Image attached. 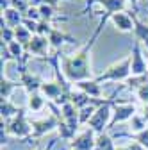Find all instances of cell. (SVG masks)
<instances>
[{"label": "cell", "mask_w": 148, "mask_h": 150, "mask_svg": "<svg viewBox=\"0 0 148 150\" xmlns=\"http://www.w3.org/2000/svg\"><path fill=\"white\" fill-rule=\"evenodd\" d=\"M18 86H20L18 82H13L6 75H2V81H0V97H2V100H11V95Z\"/></svg>", "instance_id": "20"}, {"label": "cell", "mask_w": 148, "mask_h": 150, "mask_svg": "<svg viewBox=\"0 0 148 150\" xmlns=\"http://www.w3.org/2000/svg\"><path fill=\"white\" fill-rule=\"evenodd\" d=\"M2 22H4L7 27L16 29V27H20V25L23 23V14H22L20 11H16V9H13V7H9L7 11L2 13Z\"/></svg>", "instance_id": "16"}, {"label": "cell", "mask_w": 148, "mask_h": 150, "mask_svg": "<svg viewBox=\"0 0 148 150\" xmlns=\"http://www.w3.org/2000/svg\"><path fill=\"white\" fill-rule=\"evenodd\" d=\"M97 132L93 129H86L82 132H79L75 138L70 141V148L71 150H95V145H97Z\"/></svg>", "instance_id": "9"}, {"label": "cell", "mask_w": 148, "mask_h": 150, "mask_svg": "<svg viewBox=\"0 0 148 150\" xmlns=\"http://www.w3.org/2000/svg\"><path fill=\"white\" fill-rule=\"evenodd\" d=\"M54 145H55V139H52L47 146H43V148H36V150H52V146H54Z\"/></svg>", "instance_id": "29"}, {"label": "cell", "mask_w": 148, "mask_h": 150, "mask_svg": "<svg viewBox=\"0 0 148 150\" xmlns=\"http://www.w3.org/2000/svg\"><path fill=\"white\" fill-rule=\"evenodd\" d=\"M132 20H134V36H136V41H139L148 50V23L143 22V20H139L136 13H132Z\"/></svg>", "instance_id": "14"}, {"label": "cell", "mask_w": 148, "mask_h": 150, "mask_svg": "<svg viewBox=\"0 0 148 150\" xmlns=\"http://www.w3.org/2000/svg\"><path fill=\"white\" fill-rule=\"evenodd\" d=\"M0 40H2V45H9V43L16 41V38H14V29L7 27L4 22H2V29H0Z\"/></svg>", "instance_id": "23"}, {"label": "cell", "mask_w": 148, "mask_h": 150, "mask_svg": "<svg viewBox=\"0 0 148 150\" xmlns=\"http://www.w3.org/2000/svg\"><path fill=\"white\" fill-rule=\"evenodd\" d=\"M113 100H105L102 105H98V109L95 111V115L91 116V120L87 122V127L93 129L97 134H102L109 129L111 125V118H113Z\"/></svg>", "instance_id": "3"}, {"label": "cell", "mask_w": 148, "mask_h": 150, "mask_svg": "<svg viewBox=\"0 0 148 150\" xmlns=\"http://www.w3.org/2000/svg\"><path fill=\"white\" fill-rule=\"evenodd\" d=\"M93 4H98L104 11L102 16L105 18H111L113 14L116 13H123L127 9V4H128V0H91Z\"/></svg>", "instance_id": "12"}, {"label": "cell", "mask_w": 148, "mask_h": 150, "mask_svg": "<svg viewBox=\"0 0 148 150\" xmlns=\"http://www.w3.org/2000/svg\"><path fill=\"white\" fill-rule=\"evenodd\" d=\"M113 25L120 30V32H134V20H132V14L130 13H116L109 18Z\"/></svg>", "instance_id": "13"}, {"label": "cell", "mask_w": 148, "mask_h": 150, "mask_svg": "<svg viewBox=\"0 0 148 150\" xmlns=\"http://www.w3.org/2000/svg\"><path fill=\"white\" fill-rule=\"evenodd\" d=\"M2 122H4V120H2ZM4 125H6V130H7L9 136L20 138V139L30 138V136H32V123L27 120V112H25V109H22L13 120L4 122Z\"/></svg>", "instance_id": "4"}, {"label": "cell", "mask_w": 148, "mask_h": 150, "mask_svg": "<svg viewBox=\"0 0 148 150\" xmlns=\"http://www.w3.org/2000/svg\"><path fill=\"white\" fill-rule=\"evenodd\" d=\"M146 63H148V54H146Z\"/></svg>", "instance_id": "30"}, {"label": "cell", "mask_w": 148, "mask_h": 150, "mask_svg": "<svg viewBox=\"0 0 148 150\" xmlns=\"http://www.w3.org/2000/svg\"><path fill=\"white\" fill-rule=\"evenodd\" d=\"M50 50H52V47H50V41H48V36H39V34H34L30 43L25 47V52L29 55H32V57H38V59L48 57Z\"/></svg>", "instance_id": "6"}, {"label": "cell", "mask_w": 148, "mask_h": 150, "mask_svg": "<svg viewBox=\"0 0 148 150\" xmlns=\"http://www.w3.org/2000/svg\"><path fill=\"white\" fill-rule=\"evenodd\" d=\"M39 14H41V20L54 23V20H66V16H59L57 14V7H52V6H39Z\"/></svg>", "instance_id": "19"}, {"label": "cell", "mask_w": 148, "mask_h": 150, "mask_svg": "<svg viewBox=\"0 0 148 150\" xmlns=\"http://www.w3.org/2000/svg\"><path fill=\"white\" fill-rule=\"evenodd\" d=\"M47 105V98L41 91H34V93H29V98H27V107L34 112L41 111L43 107Z\"/></svg>", "instance_id": "17"}, {"label": "cell", "mask_w": 148, "mask_h": 150, "mask_svg": "<svg viewBox=\"0 0 148 150\" xmlns=\"http://www.w3.org/2000/svg\"><path fill=\"white\" fill-rule=\"evenodd\" d=\"M130 71H132V77H144V75H148V63L143 55L139 41H134V47L130 52Z\"/></svg>", "instance_id": "7"}, {"label": "cell", "mask_w": 148, "mask_h": 150, "mask_svg": "<svg viewBox=\"0 0 148 150\" xmlns=\"http://www.w3.org/2000/svg\"><path fill=\"white\" fill-rule=\"evenodd\" d=\"M107 20H109V18H105V16L100 18L98 27L95 29L91 40L84 47H80L77 52H73V54L61 55V71H63L64 79L70 84H77V82H82V81L95 79L93 77V71H91V50H93L97 38L100 36V32L105 27Z\"/></svg>", "instance_id": "1"}, {"label": "cell", "mask_w": 148, "mask_h": 150, "mask_svg": "<svg viewBox=\"0 0 148 150\" xmlns=\"http://www.w3.org/2000/svg\"><path fill=\"white\" fill-rule=\"evenodd\" d=\"M116 150H144L137 141L134 143H127V145H121V146H116Z\"/></svg>", "instance_id": "27"}, {"label": "cell", "mask_w": 148, "mask_h": 150, "mask_svg": "<svg viewBox=\"0 0 148 150\" xmlns=\"http://www.w3.org/2000/svg\"><path fill=\"white\" fill-rule=\"evenodd\" d=\"M130 77H132V71H130V54H128L123 59L107 66L102 73L97 75L95 81L100 84L102 82H127Z\"/></svg>", "instance_id": "2"}, {"label": "cell", "mask_w": 148, "mask_h": 150, "mask_svg": "<svg viewBox=\"0 0 148 150\" xmlns=\"http://www.w3.org/2000/svg\"><path fill=\"white\" fill-rule=\"evenodd\" d=\"M136 97H137L143 104H148V82L141 84V86L136 89Z\"/></svg>", "instance_id": "26"}, {"label": "cell", "mask_w": 148, "mask_h": 150, "mask_svg": "<svg viewBox=\"0 0 148 150\" xmlns=\"http://www.w3.org/2000/svg\"><path fill=\"white\" fill-rule=\"evenodd\" d=\"M48 41H50V47H52L54 52H59L64 43H75L77 38L64 32V30H61L59 27H54L50 30V34H48Z\"/></svg>", "instance_id": "11"}, {"label": "cell", "mask_w": 148, "mask_h": 150, "mask_svg": "<svg viewBox=\"0 0 148 150\" xmlns=\"http://www.w3.org/2000/svg\"><path fill=\"white\" fill-rule=\"evenodd\" d=\"M137 115V107L132 102H118L113 105V118H111L109 129H114L118 123L123 122H130Z\"/></svg>", "instance_id": "5"}, {"label": "cell", "mask_w": 148, "mask_h": 150, "mask_svg": "<svg viewBox=\"0 0 148 150\" xmlns=\"http://www.w3.org/2000/svg\"><path fill=\"white\" fill-rule=\"evenodd\" d=\"M95 150H116L114 146V141L107 132H102L97 136V145H95Z\"/></svg>", "instance_id": "22"}, {"label": "cell", "mask_w": 148, "mask_h": 150, "mask_svg": "<svg viewBox=\"0 0 148 150\" xmlns=\"http://www.w3.org/2000/svg\"><path fill=\"white\" fill-rule=\"evenodd\" d=\"M14 38H16V41L18 43H22L23 47H27L29 43H30V40H32V38H34V34L22 23L20 27H16L14 29Z\"/></svg>", "instance_id": "21"}, {"label": "cell", "mask_w": 148, "mask_h": 150, "mask_svg": "<svg viewBox=\"0 0 148 150\" xmlns=\"http://www.w3.org/2000/svg\"><path fill=\"white\" fill-rule=\"evenodd\" d=\"M18 73H20V86L27 91V95H29V93H34V91H39L41 89V84H43L41 77H39L38 73H32L27 68V64L18 66Z\"/></svg>", "instance_id": "8"}, {"label": "cell", "mask_w": 148, "mask_h": 150, "mask_svg": "<svg viewBox=\"0 0 148 150\" xmlns=\"http://www.w3.org/2000/svg\"><path fill=\"white\" fill-rule=\"evenodd\" d=\"M0 111H2V120H4V122H9V120H13L18 112L22 111V107H18L13 100H2Z\"/></svg>", "instance_id": "18"}, {"label": "cell", "mask_w": 148, "mask_h": 150, "mask_svg": "<svg viewBox=\"0 0 148 150\" xmlns=\"http://www.w3.org/2000/svg\"><path fill=\"white\" fill-rule=\"evenodd\" d=\"M148 127V122L143 118V115L141 112H137V115L130 120V129H132V132L136 134V132H141V130H144Z\"/></svg>", "instance_id": "24"}, {"label": "cell", "mask_w": 148, "mask_h": 150, "mask_svg": "<svg viewBox=\"0 0 148 150\" xmlns=\"http://www.w3.org/2000/svg\"><path fill=\"white\" fill-rule=\"evenodd\" d=\"M11 7L20 11L22 14H25L30 9V0H11Z\"/></svg>", "instance_id": "25"}, {"label": "cell", "mask_w": 148, "mask_h": 150, "mask_svg": "<svg viewBox=\"0 0 148 150\" xmlns=\"http://www.w3.org/2000/svg\"><path fill=\"white\" fill-rule=\"evenodd\" d=\"M55 127H59V116L57 115H48L41 120H34L32 122V138H41L45 134H48L50 130H54Z\"/></svg>", "instance_id": "10"}, {"label": "cell", "mask_w": 148, "mask_h": 150, "mask_svg": "<svg viewBox=\"0 0 148 150\" xmlns=\"http://www.w3.org/2000/svg\"><path fill=\"white\" fill-rule=\"evenodd\" d=\"M75 88L80 89V91H84L86 95H89L91 98H100V97H102V86H100V82H97L95 79L77 82Z\"/></svg>", "instance_id": "15"}, {"label": "cell", "mask_w": 148, "mask_h": 150, "mask_svg": "<svg viewBox=\"0 0 148 150\" xmlns=\"http://www.w3.org/2000/svg\"><path fill=\"white\" fill-rule=\"evenodd\" d=\"M141 115H143V118L148 122V104H143V109H141Z\"/></svg>", "instance_id": "28"}]
</instances>
